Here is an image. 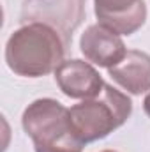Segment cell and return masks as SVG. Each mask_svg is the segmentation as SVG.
Wrapping results in <instances>:
<instances>
[{
    "instance_id": "obj_3",
    "label": "cell",
    "mask_w": 150,
    "mask_h": 152,
    "mask_svg": "<svg viewBox=\"0 0 150 152\" xmlns=\"http://www.w3.org/2000/svg\"><path fill=\"white\" fill-rule=\"evenodd\" d=\"M131 99L104 83L103 92L97 97L74 104L69 115L78 138L83 143H88L108 136L113 129L122 126L131 115Z\"/></svg>"
},
{
    "instance_id": "obj_1",
    "label": "cell",
    "mask_w": 150,
    "mask_h": 152,
    "mask_svg": "<svg viewBox=\"0 0 150 152\" xmlns=\"http://www.w3.org/2000/svg\"><path fill=\"white\" fill-rule=\"evenodd\" d=\"M66 42L60 34L42 23H28L18 28L7 41V66L20 76H44L64 62Z\"/></svg>"
},
{
    "instance_id": "obj_2",
    "label": "cell",
    "mask_w": 150,
    "mask_h": 152,
    "mask_svg": "<svg viewBox=\"0 0 150 152\" xmlns=\"http://www.w3.org/2000/svg\"><path fill=\"white\" fill-rule=\"evenodd\" d=\"M23 129L32 138L36 152H81L71 115L55 99H37L23 113Z\"/></svg>"
},
{
    "instance_id": "obj_8",
    "label": "cell",
    "mask_w": 150,
    "mask_h": 152,
    "mask_svg": "<svg viewBox=\"0 0 150 152\" xmlns=\"http://www.w3.org/2000/svg\"><path fill=\"white\" fill-rule=\"evenodd\" d=\"M113 80L131 94H141L150 90V55L129 50L127 55L108 69Z\"/></svg>"
},
{
    "instance_id": "obj_7",
    "label": "cell",
    "mask_w": 150,
    "mask_h": 152,
    "mask_svg": "<svg viewBox=\"0 0 150 152\" xmlns=\"http://www.w3.org/2000/svg\"><path fill=\"white\" fill-rule=\"evenodd\" d=\"M79 46L87 60H90L95 66L108 67V69L117 66L127 55L125 44L118 37V34H115L113 30L99 23L85 30V34L81 36Z\"/></svg>"
},
{
    "instance_id": "obj_10",
    "label": "cell",
    "mask_w": 150,
    "mask_h": 152,
    "mask_svg": "<svg viewBox=\"0 0 150 152\" xmlns=\"http://www.w3.org/2000/svg\"><path fill=\"white\" fill-rule=\"evenodd\" d=\"M104 152H113V151H104Z\"/></svg>"
},
{
    "instance_id": "obj_6",
    "label": "cell",
    "mask_w": 150,
    "mask_h": 152,
    "mask_svg": "<svg viewBox=\"0 0 150 152\" xmlns=\"http://www.w3.org/2000/svg\"><path fill=\"white\" fill-rule=\"evenodd\" d=\"M55 80L60 90L74 99H94L104 87L99 73L83 60H64L55 71Z\"/></svg>"
},
{
    "instance_id": "obj_4",
    "label": "cell",
    "mask_w": 150,
    "mask_h": 152,
    "mask_svg": "<svg viewBox=\"0 0 150 152\" xmlns=\"http://www.w3.org/2000/svg\"><path fill=\"white\" fill-rule=\"evenodd\" d=\"M83 20L85 0H25L21 9V23H42L55 28L66 46Z\"/></svg>"
},
{
    "instance_id": "obj_9",
    "label": "cell",
    "mask_w": 150,
    "mask_h": 152,
    "mask_svg": "<svg viewBox=\"0 0 150 152\" xmlns=\"http://www.w3.org/2000/svg\"><path fill=\"white\" fill-rule=\"evenodd\" d=\"M143 108H145V112H147V115L150 117V94L145 97V103H143Z\"/></svg>"
},
{
    "instance_id": "obj_5",
    "label": "cell",
    "mask_w": 150,
    "mask_h": 152,
    "mask_svg": "<svg viewBox=\"0 0 150 152\" xmlns=\"http://www.w3.org/2000/svg\"><path fill=\"white\" fill-rule=\"evenodd\" d=\"M99 25L115 34L129 36L136 32L147 18L145 0H94Z\"/></svg>"
}]
</instances>
